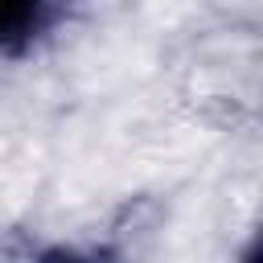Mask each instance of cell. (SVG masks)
Returning a JSON list of instances; mask_svg holds the SVG:
<instances>
[{"label": "cell", "mask_w": 263, "mask_h": 263, "mask_svg": "<svg viewBox=\"0 0 263 263\" xmlns=\"http://www.w3.org/2000/svg\"><path fill=\"white\" fill-rule=\"evenodd\" d=\"M29 263H103V251H86V247H66V242H53V247H41L33 251Z\"/></svg>", "instance_id": "obj_2"}, {"label": "cell", "mask_w": 263, "mask_h": 263, "mask_svg": "<svg viewBox=\"0 0 263 263\" xmlns=\"http://www.w3.org/2000/svg\"><path fill=\"white\" fill-rule=\"evenodd\" d=\"M58 8L41 0H0V53H21L29 49L49 25Z\"/></svg>", "instance_id": "obj_1"}]
</instances>
